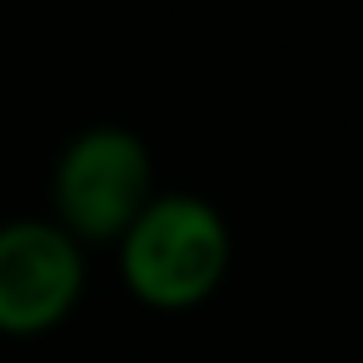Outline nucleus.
<instances>
[{
	"instance_id": "nucleus-1",
	"label": "nucleus",
	"mask_w": 363,
	"mask_h": 363,
	"mask_svg": "<svg viewBox=\"0 0 363 363\" xmlns=\"http://www.w3.org/2000/svg\"><path fill=\"white\" fill-rule=\"evenodd\" d=\"M110 249L125 294L150 313L204 308L234 264V234L219 204L189 189H155Z\"/></svg>"
},
{
	"instance_id": "nucleus-2",
	"label": "nucleus",
	"mask_w": 363,
	"mask_h": 363,
	"mask_svg": "<svg viewBox=\"0 0 363 363\" xmlns=\"http://www.w3.org/2000/svg\"><path fill=\"white\" fill-rule=\"evenodd\" d=\"M155 194V155L125 125H90L70 135L50 169V219L85 249L115 244L120 229Z\"/></svg>"
},
{
	"instance_id": "nucleus-3",
	"label": "nucleus",
	"mask_w": 363,
	"mask_h": 363,
	"mask_svg": "<svg viewBox=\"0 0 363 363\" xmlns=\"http://www.w3.org/2000/svg\"><path fill=\"white\" fill-rule=\"evenodd\" d=\"M90 294V249L50 214L0 224V338H45Z\"/></svg>"
}]
</instances>
